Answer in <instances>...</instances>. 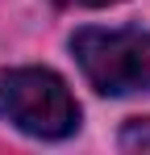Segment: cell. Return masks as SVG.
<instances>
[{"label":"cell","mask_w":150,"mask_h":155,"mask_svg":"<svg viewBox=\"0 0 150 155\" xmlns=\"http://www.w3.org/2000/svg\"><path fill=\"white\" fill-rule=\"evenodd\" d=\"M0 117H8L29 138H67L79 126V105L50 67H4Z\"/></svg>","instance_id":"obj_1"},{"label":"cell","mask_w":150,"mask_h":155,"mask_svg":"<svg viewBox=\"0 0 150 155\" xmlns=\"http://www.w3.org/2000/svg\"><path fill=\"white\" fill-rule=\"evenodd\" d=\"M75 63L104 97H129L150 88V34L146 29H96L83 25L71 38Z\"/></svg>","instance_id":"obj_2"},{"label":"cell","mask_w":150,"mask_h":155,"mask_svg":"<svg viewBox=\"0 0 150 155\" xmlns=\"http://www.w3.org/2000/svg\"><path fill=\"white\" fill-rule=\"evenodd\" d=\"M121 147H142V151H150V117H146V122H129V126H125Z\"/></svg>","instance_id":"obj_3"},{"label":"cell","mask_w":150,"mask_h":155,"mask_svg":"<svg viewBox=\"0 0 150 155\" xmlns=\"http://www.w3.org/2000/svg\"><path fill=\"white\" fill-rule=\"evenodd\" d=\"M54 4H79V8H104V4H121V0H54Z\"/></svg>","instance_id":"obj_4"}]
</instances>
